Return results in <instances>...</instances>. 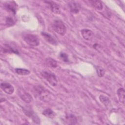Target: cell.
<instances>
[{
	"instance_id": "12",
	"label": "cell",
	"mask_w": 125,
	"mask_h": 125,
	"mask_svg": "<svg viewBox=\"0 0 125 125\" xmlns=\"http://www.w3.org/2000/svg\"><path fill=\"white\" fill-rule=\"evenodd\" d=\"M81 33L83 37L86 40L89 41L93 37V33L91 30L88 29H83L81 31Z\"/></svg>"
},
{
	"instance_id": "18",
	"label": "cell",
	"mask_w": 125,
	"mask_h": 125,
	"mask_svg": "<svg viewBox=\"0 0 125 125\" xmlns=\"http://www.w3.org/2000/svg\"><path fill=\"white\" fill-rule=\"evenodd\" d=\"M15 72L18 75H22V76L28 75L30 73V71L28 69H23V68H16Z\"/></svg>"
},
{
	"instance_id": "9",
	"label": "cell",
	"mask_w": 125,
	"mask_h": 125,
	"mask_svg": "<svg viewBox=\"0 0 125 125\" xmlns=\"http://www.w3.org/2000/svg\"><path fill=\"white\" fill-rule=\"evenodd\" d=\"M23 111L24 112L26 116H28L31 119H32V120L34 123L37 124H40V119L39 118L37 115L33 111H32V110H28L27 109L24 108L23 109Z\"/></svg>"
},
{
	"instance_id": "22",
	"label": "cell",
	"mask_w": 125,
	"mask_h": 125,
	"mask_svg": "<svg viewBox=\"0 0 125 125\" xmlns=\"http://www.w3.org/2000/svg\"><path fill=\"white\" fill-rule=\"evenodd\" d=\"M60 57L61 59L65 62H69V58L67 54L64 52H61L60 54Z\"/></svg>"
},
{
	"instance_id": "4",
	"label": "cell",
	"mask_w": 125,
	"mask_h": 125,
	"mask_svg": "<svg viewBox=\"0 0 125 125\" xmlns=\"http://www.w3.org/2000/svg\"><path fill=\"white\" fill-rule=\"evenodd\" d=\"M23 39L24 41L30 46H36L40 44V40L38 37L33 34H25L23 36Z\"/></svg>"
},
{
	"instance_id": "8",
	"label": "cell",
	"mask_w": 125,
	"mask_h": 125,
	"mask_svg": "<svg viewBox=\"0 0 125 125\" xmlns=\"http://www.w3.org/2000/svg\"><path fill=\"white\" fill-rule=\"evenodd\" d=\"M4 6L5 9L9 12H10L14 15L16 14L17 8V5L14 1H7L5 3Z\"/></svg>"
},
{
	"instance_id": "10",
	"label": "cell",
	"mask_w": 125,
	"mask_h": 125,
	"mask_svg": "<svg viewBox=\"0 0 125 125\" xmlns=\"http://www.w3.org/2000/svg\"><path fill=\"white\" fill-rule=\"evenodd\" d=\"M41 35L44 38L45 40L49 42L50 44L54 45H56L58 44V42L49 33L45 32H41Z\"/></svg>"
},
{
	"instance_id": "3",
	"label": "cell",
	"mask_w": 125,
	"mask_h": 125,
	"mask_svg": "<svg viewBox=\"0 0 125 125\" xmlns=\"http://www.w3.org/2000/svg\"><path fill=\"white\" fill-rule=\"evenodd\" d=\"M52 27L57 33L63 36L66 32V29L64 23L61 20H55L52 23Z\"/></svg>"
},
{
	"instance_id": "20",
	"label": "cell",
	"mask_w": 125,
	"mask_h": 125,
	"mask_svg": "<svg viewBox=\"0 0 125 125\" xmlns=\"http://www.w3.org/2000/svg\"><path fill=\"white\" fill-rule=\"evenodd\" d=\"M46 62L47 65L49 66V67L56 68L57 66V62L52 58H47L46 59Z\"/></svg>"
},
{
	"instance_id": "13",
	"label": "cell",
	"mask_w": 125,
	"mask_h": 125,
	"mask_svg": "<svg viewBox=\"0 0 125 125\" xmlns=\"http://www.w3.org/2000/svg\"><path fill=\"white\" fill-rule=\"evenodd\" d=\"M1 51L3 53H15L18 54L19 52L17 49L12 47L9 45L5 44L4 45V47H1Z\"/></svg>"
},
{
	"instance_id": "11",
	"label": "cell",
	"mask_w": 125,
	"mask_h": 125,
	"mask_svg": "<svg viewBox=\"0 0 125 125\" xmlns=\"http://www.w3.org/2000/svg\"><path fill=\"white\" fill-rule=\"evenodd\" d=\"M46 3L48 4L52 12L56 14H60L61 13V10L59 5L56 2L52 1H45Z\"/></svg>"
},
{
	"instance_id": "21",
	"label": "cell",
	"mask_w": 125,
	"mask_h": 125,
	"mask_svg": "<svg viewBox=\"0 0 125 125\" xmlns=\"http://www.w3.org/2000/svg\"><path fill=\"white\" fill-rule=\"evenodd\" d=\"M96 71H97V73L98 75L100 77H103L105 73L104 70L102 67H101L100 66H97L96 67Z\"/></svg>"
},
{
	"instance_id": "17",
	"label": "cell",
	"mask_w": 125,
	"mask_h": 125,
	"mask_svg": "<svg viewBox=\"0 0 125 125\" xmlns=\"http://www.w3.org/2000/svg\"><path fill=\"white\" fill-rule=\"evenodd\" d=\"M42 114L49 118H53L56 115L55 113L50 108H47L45 109L42 112Z\"/></svg>"
},
{
	"instance_id": "7",
	"label": "cell",
	"mask_w": 125,
	"mask_h": 125,
	"mask_svg": "<svg viewBox=\"0 0 125 125\" xmlns=\"http://www.w3.org/2000/svg\"><path fill=\"white\" fill-rule=\"evenodd\" d=\"M70 11L73 14H77L81 9V5L75 1H71L68 3Z\"/></svg>"
},
{
	"instance_id": "23",
	"label": "cell",
	"mask_w": 125,
	"mask_h": 125,
	"mask_svg": "<svg viewBox=\"0 0 125 125\" xmlns=\"http://www.w3.org/2000/svg\"><path fill=\"white\" fill-rule=\"evenodd\" d=\"M6 24L9 26H12L15 24V21L12 17H8L6 19Z\"/></svg>"
},
{
	"instance_id": "19",
	"label": "cell",
	"mask_w": 125,
	"mask_h": 125,
	"mask_svg": "<svg viewBox=\"0 0 125 125\" xmlns=\"http://www.w3.org/2000/svg\"><path fill=\"white\" fill-rule=\"evenodd\" d=\"M99 99L101 103H102L105 106H107L109 104L110 100L108 97L104 95H100L99 96Z\"/></svg>"
},
{
	"instance_id": "5",
	"label": "cell",
	"mask_w": 125,
	"mask_h": 125,
	"mask_svg": "<svg viewBox=\"0 0 125 125\" xmlns=\"http://www.w3.org/2000/svg\"><path fill=\"white\" fill-rule=\"evenodd\" d=\"M18 94L21 99L27 103H30L33 101V98L31 95L23 88H19L18 89Z\"/></svg>"
},
{
	"instance_id": "14",
	"label": "cell",
	"mask_w": 125,
	"mask_h": 125,
	"mask_svg": "<svg viewBox=\"0 0 125 125\" xmlns=\"http://www.w3.org/2000/svg\"><path fill=\"white\" fill-rule=\"evenodd\" d=\"M65 119L68 124L74 125L76 124L77 122V119L76 117L72 114H67L65 117Z\"/></svg>"
},
{
	"instance_id": "6",
	"label": "cell",
	"mask_w": 125,
	"mask_h": 125,
	"mask_svg": "<svg viewBox=\"0 0 125 125\" xmlns=\"http://www.w3.org/2000/svg\"><path fill=\"white\" fill-rule=\"evenodd\" d=\"M0 88L5 93L7 94H12L14 91V87L9 83L3 82L0 83Z\"/></svg>"
},
{
	"instance_id": "1",
	"label": "cell",
	"mask_w": 125,
	"mask_h": 125,
	"mask_svg": "<svg viewBox=\"0 0 125 125\" xmlns=\"http://www.w3.org/2000/svg\"><path fill=\"white\" fill-rule=\"evenodd\" d=\"M33 89L36 95L41 100L47 102L50 100L51 93L47 89H46L42 85L34 86Z\"/></svg>"
},
{
	"instance_id": "2",
	"label": "cell",
	"mask_w": 125,
	"mask_h": 125,
	"mask_svg": "<svg viewBox=\"0 0 125 125\" xmlns=\"http://www.w3.org/2000/svg\"><path fill=\"white\" fill-rule=\"evenodd\" d=\"M41 75L52 86L57 85L58 81L56 76L53 73L47 70H43L41 72Z\"/></svg>"
},
{
	"instance_id": "16",
	"label": "cell",
	"mask_w": 125,
	"mask_h": 125,
	"mask_svg": "<svg viewBox=\"0 0 125 125\" xmlns=\"http://www.w3.org/2000/svg\"><path fill=\"white\" fill-rule=\"evenodd\" d=\"M89 2L95 9L101 10L103 8V5L101 1L100 0H90Z\"/></svg>"
},
{
	"instance_id": "15",
	"label": "cell",
	"mask_w": 125,
	"mask_h": 125,
	"mask_svg": "<svg viewBox=\"0 0 125 125\" xmlns=\"http://www.w3.org/2000/svg\"><path fill=\"white\" fill-rule=\"evenodd\" d=\"M125 90L123 88H120L117 91V95L118 97L119 101L124 104L125 103Z\"/></svg>"
}]
</instances>
